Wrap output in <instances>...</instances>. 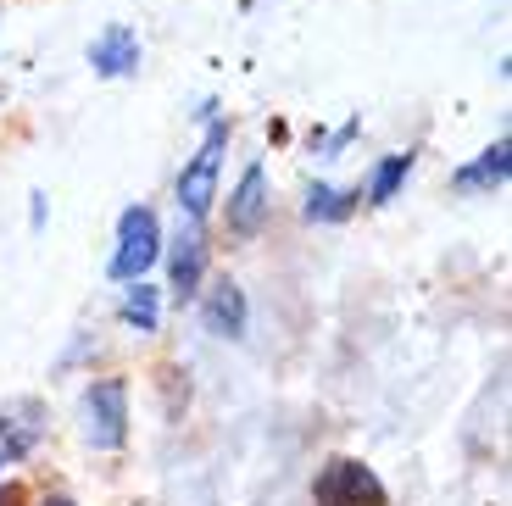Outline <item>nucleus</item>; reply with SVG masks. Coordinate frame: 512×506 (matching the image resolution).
<instances>
[{"mask_svg": "<svg viewBox=\"0 0 512 506\" xmlns=\"http://www.w3.org/2000/svg\"><path fill=\"white\" fill-rule=\"evenodd\" d=\"M223 151H229V123H212L206 128V145L195 151V162L179 173V212L206 217V206L218 201V167Z\"/></svg>", "mask_w": 512, "mask_h": 506, "instance_id": "f257e3e1", "label": "nucleus"}, {"mask_svg": "<svg viewBox=\"0 0 512 506\" xmlns=\"http://www.w3.org/2000/svg\"><path fill=\"white\" fill-rule=\"evenodd\" d=\"M84 440L95 451H117L128 440V384L123 379H101L84 395Z\"/></svg>", "mask_w": 512, "mask_h": 506, "instance_id": "f03ea898", "label": "nucleus"}, {"mask_svg": "<svg viewBox=\"0 0 512 506\" xmlns=\"http://www.w3.org/2000/svg\"><path fill=\"white\" fill-rule=\"evenodd\" d=\"M156 256H162V228H156V212H145V206H128L123 223H117L112 279H140Z\"/></svg>", "mask_w": 512, "mask_h": 506, "instance_id": "7ed1b4c3", "label": "nucleus"}, {"mask_svg": "<svg viewBox=\"0 0 512 506\" xmlns=\"http://www.w3.org/2000/svg\"><path fill=\"white\" fill-rule=\"evenodd\" d=\"M312 501L318 506H384V484L373 479V468L351 462V456H334L329 468L312 484Z\"/></svg>", "mask_w": 512, "mask_h": 506, "instance_id": "20e7f679", "label": "nucleus"}, {"mask_svg": "<svg viewBox=\"0 0 512 506\" xmlns=\"http://www.w3.org/2000/svg\"><path fill=\"white\" fill-rule=\"evenodd\" d=\"M262 217H268V178H262V167H245V178L229 195V228L234 234H256Z\"/></svg>", "mask_w": 512, "mask_h": 506, "instance_id": "39448f33", "label": "nucleus"}, {"mask_svg": "<svg viewBox=\"0 0 512 506\" xmlns=\"http://www.w3.org/2000/svg\"><path fill=\"white\" fill-rule=\"evenodd\" d=\"M90 62H95V73H106V78L134 73V67H140V39H134V28L112 23V28H106V34L90 45Z\"/></svg>", "mask_w": 512, "mask_h": 506, "instance_id": "423d86ee", "label": "nucleus"}, {"mask_svg": "<svg viewBox=\"0 0 512 506\" xmlns=\"http://www.w3.org/2000/svg\"><path fill=\"white\" fill-rule=\"evenodd\" d=\"M206 329L223 334V340H240L245 334V290L234 279H218L206 290Z\"/></svg>", "mask_w": 512, "mask_h": 506, "instance_id": "0eeeda50", "label": "nucleus"}, {"mask_svg": "<svg viewBox=\"0 0 512 506\" xmlns=\"http://www.w3.org/2000/svg\"><path fill=\"white\" fill-rule=\"evenodd\" d=\"M206 273V240H201V228H179V240H173V290L179 295H195V284H201Z\"/></svg>", "mask_w": 512, "mask_h": 506, "instance_id": "6e6552de", "label": "nucleus"}, {"mask_svg": "<svg viewBox=\"0 0 512 506\" xmlns=\"http://www.w3.org/2000/svg\"><path fill=\"white\" fill-rule=\"evenodd\" d=\"M362 195H346V190H329V184H318V190L307 195V217L312 223H340V217H351V206H357Z\"/></svg>", "mask_w": 512, "mask_h": 506, "instance_id": "1a4fd4ad", "label": "nucleus"}, {"mask_svg": "<svg viewBox=\"0 0 512 506\" xmlns=\"http://www.w3.org/2000/svg\"><path fill=\"white\" fill-rule=\"evenodd\" d=\"M407 173H412V156H384L379 173H373V184H368V201H373V206H384L390 195L401 190V178H407Z\"/></svg>", "mask_w": 512, "mask_h": 506, "instance_id": "9d476101", "label": "nucleus"}, {"mask_svg": "<svg viewBox=\"0 0 512 506\" xmlns=\"http://www.w3.org/2000/svg\"><path fill=\"white\" fill-rule=\"evenodd\" d=\"M507 151H512V145H507V140H496V145L485 151V162L468 167V173H462L457 184H501V178H507Z\"/></svg>", "mask_w": 512, "mask_h": 506, "instance_id": "9b49d317", "label": "nucleus"}, {"mask_svg": "<svg viewBox=\"0 0 512 506\" xmlns=\"http://www.w3.org/2000/svg\"><path fill=\"white\" fill-rule=\"evenodd\" d=\"M123 317H128V323H134L140 334H151V329H156V290H151V284H140V290H128Z\"/></svg>", "mask_w": 512, "mask_h": 506, "instance_id": "f8f14e48", "label": "nucleus"}, {"mask_svg": "<svg viewBox=\"0 0 512 506\" xmlns=\"http://www.w3.org/2000/svg\"><path fill=\"white\" fill-rule=\"evenodd\" d=\"M45 506H73V501H45Z\"/></svg>", "mask_w": 512, "mask_h": 506, "instance_id": "ddd939ff", "label": "nucleus"}]
</instances>
